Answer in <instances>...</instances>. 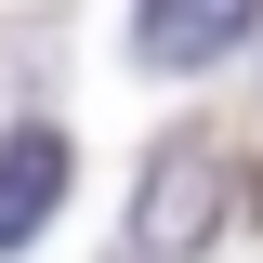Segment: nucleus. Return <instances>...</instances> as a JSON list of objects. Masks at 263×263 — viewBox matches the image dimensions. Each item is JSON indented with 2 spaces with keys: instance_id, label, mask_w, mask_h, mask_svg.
<instances>
[{
  "instance_id": "f03ea898",
  "label": "nucleus",
  "mask_w": 263,
  "mask_h": 263,
  "mask_svg": "<svg viewBox=\"0 0 263 263\" xmlns=\"http://www.w3.org/2000/svg\"><path fill=\"white\" fill-rule=\"evenodd\" d=\"M66 171H79V158H66V132H53V119H27L13 145H0V250H27V237L53 224Z\"/></svg>"
},
{
  "instance_id": "f257e3e1",
  "label": "nucleus",
  "mask_w": 263,
  "mask_h": 263,
  "mask_svg": "<svg viewBox=\"0 0 263 263\" xmlns=\"http://www.w3.org/2000/svg\"><path fill=\"white\" fill-rule=\"evenodd\" d=\"M224 197H237V171L211 158V145H171V158L145 171L132 237H145V250H211V237H224Z\"/></svg>"
},
{
  "instance_id": "7ed1b4c3",
  "label": "nucleus",
  "mask_w": 263,
  "mask_h": 263,
  "mask_svg": "<svg viewBox=\"0 0 263 263\" xmlns=\"http://www.w3.org/2000/svg\"><path fill=\"white\" fill-rule=\"evenodd\" d=\"M237 40H250V13H237V0H197V13H145V27H132V53L145 66H211V53H237Z\"/></svg>"
}]
</instances>
